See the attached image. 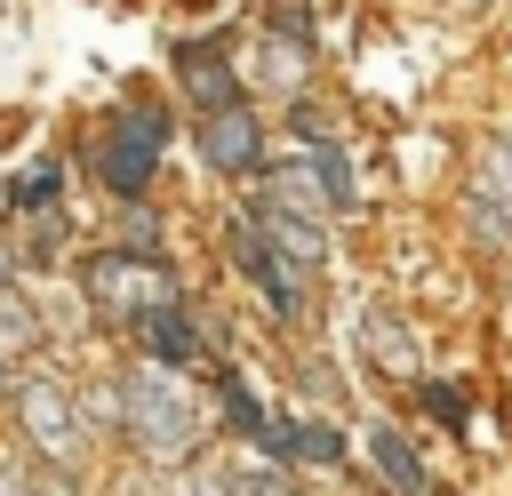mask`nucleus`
<instances>
[{
    "instance_id": "obj_15",
    "label": "nucleus",
    "mask_w": 512,
    "mask_h": 496,
    "mask_svg": "<svg viewBox=\"0 0 512 496\" xmlns=\"http://www.w3.org/2000/svg\"><path fill=\"white\" fill-rule=\"evenodd\" d=\"M264 80H272V88H296V80H304V48H296V40H272V48H264Z\"/></svg>"
},
{
    "instance_id": "obj_2",
    "label": "nucleus",
    "mask_w": 512,
    "mask_h": 496,
    "mask_svg": "<svg viewBox=\"0 0 512 496\" xmlns=\"http://www.w3.org/2000/svg\"><path fill=\"white\" fill-rule=\"evenodd\" d=\"M80 288H88V304L104 320H128V328H144V320H160V312L184 304L176 296V272L152 248H104V256H88L80 264Z\"/></svg>"
},
{
    "instance_id": "obj_9",
    "label": "nucleus",
    "mask_w": 512,
    "mask_h": 496,
    "mask_svg": "<svg viewBox=\"0 0 512 496\" xmlns=\"http://www.w3.org/2000/svg\"><path fill=\"white\" fill-rule=\"evenodd\" d=\"M248 224H256L288 264H304V272H320V264H328V232H320V216L280 208V200H256V208H248Z\"/></svg>"
},
{
    "instance_id": "obj_16",
    "label": "nucleus",
    "mask_w": 512,
    "mask_h": 496,
    "mask_svg": "<svg viewBox=\"0 0 512 496\" xmlns=\"http://www.w3.org/2000/svg\"><path fill=\"white\" fill-rule=\"evenodd\" d=\"M224 408H232V424H240V432H264V408H256V392H248L240 376H224Z\"/></svg>"
},
{
    "instance_id": "obj_14",
    "label": "nucleus",
    "mask_w": 512,
    "mask_h": 496,
    "mask_svg": "<svg viewBox=\"0 0 512 496\" xmlns=\"http://www.w3.org/2000/svg\"><path fill=\"white\" fill-rule=\"evenodd\" d=\"M32 336H40V320H32V312H24V304L0 288V352H24Z\"/></svg>"
},
{
    "instance_id": "obj_4",
    "label": "nucleus",
    "mask_w": 512,
    "mask_h": 496,
    "mask_svg": "<svg viewBox=\"0 0 512 496\" xmlns=\"http://www.w3.org/2000/svg\"><path fill=\"white\" fill-rule=\"evenodd\" d=\"M224 248H232V264L264 288V304H272L280 320H304V312H312V272H304V264H288V256L248 224V216H232V224H224Z\"/></svg>"
},
{
    "instance_id": "obj_18",
    "label": "nucleus",
    "mask_w": 512,
    "mask_h": 496,
    "mask_svg": "<svg viewBox=\"0 0 512 496\" xmlns=\"http://www.w3.org/2000/svg\"><path fill=\"white\" fill-rule=\"evenodd\" d=\"M232 480H240V496H296L280 472H232Z\"/></svg>"
},
{
    "instance_id": "obj_21",
    "label": "nucleus",
    "mask_w": 512,
    "mask_h": 496,
    "mask_svg": "<svg viewBox=\"0 0 512 496\" xmlns=\"http://www.w3.org/2000/svg\"><path fill=\"white\" fill-rule=\"evenodd\" d=\"M0 496H32V480H24V472H8V464H0Z\"/></svg>"
},
{
    "instance_id": "obj_22",
    "label": "nucleus",
    "mask_w": 512,
    "mask_h": 496,
    "mask_svg": "<svg viewBox=\"0 0 512 496\" xmlns=\"http://www.w3.org/2000/svg\"><path fill=\"white\" fill-rule=\"evenodd\" d=\"M32 496H80V488H64V480H48V488H32Z\"/></svg>"
},
{
    "instance_id": "obj_12",
    "label": "nucleus",
    "mask_w": 512,
    "mask_h": 496,
    "mask_svg": "<svg viewBox=\"0 0 512 496\" xmlns=\"http://www.w3.org/2000/svg\"><path fill=\"white\" fill-rule=\"evenodd\" d=\"M264 448H272L280 464H288V456H296V464H336V456H344V440L320 432V424H264Z\"/></svg>"
},
{
    "instance_id": "obj_11",
    "label": "nucleus",
    "mask_w": 512,
    "mask_h": 496,
    "mask_svg": "<svg viewBox=\"0 0 512 496\" xmlns=\"http://www.w3.org/2000/svg\"><path fill=\"white\" fill-rule=\"evenodd\" d=\"M144 344H152V360H160V368L208 360V344H200V328L184 320V304H176V312H160V320H144Z\"/></svg>"
},
{
    "instance_id": "obj_19",
    "label": "nucleus",
    "mask_w": 512,
    "mask_h": 496,
    "mask_svg": "<svg viewBox=\"0 0 512 496\" xmlns=\"http://www.w3.org/2000/svg\"><path fill=\"white\" fill-rule=\"evenodd\" d=\"M424 400H432V408H440V416H448V424H464V392H448V384H432V392H424Z\"/></svg>"
},
{
    "instance_id": "obj_24",
    "label": "nucleus",
    "mask_w": 512,
    "mask_h": 496,
    "mask_svg": "<svg viewBox=\"0 0 512 496\" xmlns=\"http://www.w3.org/2000/svg\"><path fill=\"white\" fill-rule=\"evenodd\" d=\"M504 296H512V264H504Z\"/></svg>"
},
{
    "instance_id": "obj_17",
    "label": "nucleus",
    "mask_w": 512,
    "mask_h": 496,
    "mask_svg": "<svg viewBox=\"0 0 512 496\" xmlns=\"http://www.w3.org/2000/svg\"><path fill=\"white\" fill-rule=\"evenodd\" d=\"M48 192H56V168H48V160L16 176V200H24V208H32V200H48Z\"/></svg>"
},
{
    "instance_id": "obj_20",
    "label": "nucleus",
    "mask_w": 512,
    "mask_h": 496,
    "mask_svg": "<svg viewBox=\"0 0 512 496\" xmlns=\"http://www.w3.org/2000/svg\"><path fill=\"white\" fill-rule=\"evenodd\" d=\"M192 496H240V480H232V472H200V480H192Z\"/></svg>"
},
{
    "instance_id": "obj_6",
    "label": "nucleus",
    "mask_w": 512,
    "mask_h": 496,
    "mask_svg": "<svg viewBox=\"0 0 512 496\" xmlns=\"http://www.w3.org/2000/svg\"><path fill=\"white\" fill-rule=\"evenodd\" d=\"M200 160L216 176H256L264 168V128L248 104H224V112H200Z\"/></svg>"
},
{
    "instance_id": "obj_13",
    "label": "nucleus",
    "mask_w": 512,
    "mask_h": 496,
    "mask_svg": "<svg viewBox=\"0 0 512 496\" xmlns=\"http://www.w3.org/2000/svg\"><path fill=\"white\" fill-rule=\"evenodd\" d=\"M368 456H376V472H384L400 496H416V488H424V464H416V448H408L392 424H368Z\"/></svg>"
},
{
    "instance_id": "obj_1",
    "label": "nucleus",
    "mask_w": 512,
    "mask_h": 496,
    "mask_svg": "<svg viewBox=\"0 0 512 496\" xmlns=\"http://www.w3.org/2000/svg\"><path fill=\"white\" fill-rule=\"evenodd\" d=\"M112 416H120V432L136 440V456H144V464H184V456L208 440L192 384H184L176 368H160V360H144V368H128V376H120Z\"/></svg>"
},
{
    "instance_id": "obj_7",
    "label": "nucleus",
    "mask_w": 512,
    "mask_h": 496,
    "mask_svg": "<svg viewBox=\"0 0 512 496\" xmlns=\"http://www.w3.org/2000/svg\"><path fill=\"white\" fill-rule=\"evenodd\" d=\"M472 224L488 248L512 240V136L480 144V168H472Z\"/></svg>"
},
{
    "instance_id": "obj_5",
    "label": "nucleus",
    "mask_w": 512,
    "mask_h": 496,
    "mask_svg": "<svg viewBox=\"0 0 512 496\" xmlns=\"http://www.w3.org/2000/svg\"><path fill=\"white\" fill-rule=\"evenodd\" d=\"M16 424H24V440H32L48 464H80V408H72L64 384H48V376L16 384Z\"/></svg>"
},
{
    "instance_id": "obj_3",
    "label": "nucleus",
    "mask_w": 512,
    "mask_h": 496,
    "mask_svg": "<svg viewBox=\"0 0 512 496\" xmlns=\"http://www.w3.org/2000/svg\"><path fill=\"white\" fill-rule=\"evenodd\" d=\"M160 152H168V112L152 104H128L96 128V176L120 192V200H144L152 176H160Z\"/></svg>"
},
{
    "instance_id": "obj_10",
    "label": "nucleus",
    "mask_w": 512,
    "mask_h": 496,
    "mask_svg": "<svg viewBox=\"0 0 512 496\" xmlns=\"http://www.w3.org/2000/svg\"><path fill=\"white\" fill-rule=\"evenodd\" d=\"M360 344H368V360H376V368H392V376H416V368H424V344H416L384 304H368V312H360Z\"/></svg>"
},
{
    "instance_id": "obj_23",
    "label": "nucleus",
    "mask_w": 512,
    "mask_h": 496,
    "mask_svg": "<svg viewBox=\"0 0 512 496\" xmlns=\"http://www.w3.org/2000/svg\"><path fill=\"white\" fill-rule=\"evenodd\" d=\"M8 272H16V264H8V248H0V288H8Z\"/></svg>"
},
{
    "instance_id": "obj_8",
    "label": "nucleus",
    "mask_w": 512,
    "mask_h": 496,
    "mask_svg": "<svg viewBox=\"0 0 512 496\" xmlns=\"http://www.w3.org/2000/svg\"><path fill=\"white\" fill-rule=\"evenodd\" d=\"M176 80H184V96H192L200 112L240 104V80H232V64H224V40H176Z\"/></svg>"
}]
</instances>
